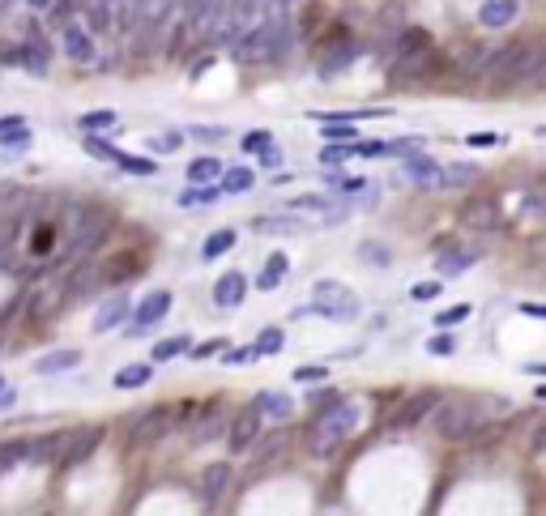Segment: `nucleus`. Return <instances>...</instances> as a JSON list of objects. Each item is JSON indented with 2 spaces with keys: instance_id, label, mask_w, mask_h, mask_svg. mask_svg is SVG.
Returning a JSON list of instances; mask_svg holds the SVG:
<instances>
[{
  "instance_id": "1",
  "label": "nucleus",
  "mask_w": 546,
  "mask_h": 516,
  "mask_svg": "<svg viewBox=\"0 0 546 516\" xmlns=\"http://www.w3.org/2000/svg\"><path fill=\"white\" fill-rule=\"evenodd\" d=\"M286 52H291V22H286V13H265L261 22H252L235 39L239 64H269V60H282Z\"/></svg>"
},
{
  "instance_id": "2",
  "label": "nucleus",
  "mask_w": 546,
  "mask_h": 516,
  "mask_svg": "<svg viewBox=\"0 0 546 516\" xmlns=\"http://www.w3.org/2000/svg\"><path fill=\"white\" fill-rule=\"evenodd\" d=\"M359 418H363L359 401H346V397L329 401V406L316 414V427H312V435H308L312 453H316V457H333V448L346 444V435H355Z\"/></svg>"
},
{
  "instance_id": "3",
  "label": "nucleus",
  "mask_w": 546,
  "mask_h": 516,
  "mask_svg": "<svg viewBox=\"0 0 546 516\" xmlns=\"http://www.w3.org/2000/svg\"><path fill=\"white\" fill-rule=\"evenodd\" d=\"M222 18H227V0H188V9H184V35L171 39V47H180L184 39H218Z\"/></svg>"
},
{
  "instance_id": "4",
  "label": "nucleus",
  "mask_w": 546,
  "mask_h": 516,
  "mask_svg": "<svg viewBox=\"0 0 546 516\" xmlns=\"http://www.w3.org/2000/svg\"><path fill=\"white\" fill-rule=\"evenodd\" d=\"M303 312H316V316H329V320H355L363 312V303L355 299L350 286H337V282H316L312 290V303Z\"/></svg>"
},
{
  "instance_id": "5",
  "label": "nucleus",
  "mask_w": 546,
  "mask_h": 516,
  "mask_svg": "<svg viewBox=\"0 0 546 516\" xmlns=\"http://www.w3.org/2000/svg\"><path fill=\"white\" fill-rule=\"evenodd\" d=\"M286 209H291V214H312V218L325 222V227H337V222L350 218L346 192H308V197H291Z\"/></svg>"
},
{
  "instance_id": "6",
  "label": "nucleus",
  "mask_w": 546,
  "mask_h": 516,
  "mask_svg": "<svg viewBox=\"0 0 546 516\" xmlns=\"http://www.w3.org/2000/svg\"><path fill=\"white\" fill-rule=\"evenodd\" d=\"M478 418H483V410H478L474 401H440L436 431L444 435V440H465V435H474Z\"/></svg>"
},
{
  "instance_id": "7",
  "label": "nucleus",
  "mask_w": 546,
  "mask_h": 516,
  "mask_svg": "<svg viewBox=\"0 0 546 516\" xmlns=\"http://www.w3.org/2000/svg\"><path fill=\"white\" fill-rule=\"evenodd\" d=\"M86 150H90L94 158H103V163H116V167L128 171V175H158V163H154V158L124 154V150H116L111 141H103L99 133H86Z\"/></svg>"
},
{
  "instance_id": "8",
  "label": "nucleus",
  "mask_w": 546,
  "mask_h": 516,
  "mask_svg": "<svg viewBox=\"0 0 546 516\" xmlns=\"http://www.w3.org/2000/svg\"><path fill=\"white\" fill-rule=\"evenodd\" d=\"M167 312H171V290H150V295L133 308V329H128L124 337H141L146 329H154Z\"/></svg>"
},
{
  "instance_id": "9",
  "label": "nucleus",
  "mask_w": 546,
  "mask_h": 516,
  "mask_svg": "<svg viewBox=\"0 0 546 516\" xmlns=\"http://www.w3.org/2000/svg\"><path fill=\"white\" fill-rule=\"evenodd\" d=\"M401 171H406V180H410L414 188L440 192V163H436V158L410 150V154H401Z\"/></svg>"
},
{
  "instance_id": "10",
  "label": "nucleus",
  "mask_w": 546,
  "mask_h": 516,
  "mask_svg": "<svg viewBox=\"0 0 546 516\" xmlns=\"http://www.w3.org/2000/svg\"><path fill=\"white\" fill-rule=\"evenodd\" d=\"M171 423H175V410L171 406H154L150 414H141L133 423V444H154L158 435H167Z\"/></svg>"
},
{
  "instance_id": "11",
  "label": "nucleus",
  "mask_w": 546,
  "mask_h": 516,
  "mask_svg": "<svg viewBox=\"0 0 546 516\" xmlns=\"http://www.w3.org/2000/svg\"><path fill=\"white\" fill-rule=\"evenodd\" d=\"M431 406H436V393H431V389L406 397V401H401V410H397V418H393V431H410V427H419L423 418L431 414Z\"/></svg>"
},
{
  "instance_id": "12",
  "label": "nucleus",
  "mask_w": 546,
  "mask_h": 516,
  "mask_svg": "<svg viewBox=\"0 0 546 516\" xmlns=\"http://www.w3.org/2000/svg\"><path fill=\"white\" fill-rule=\"evenodd\" d=\"M517 13H521V0H483V5H478V26L504 30V26L517 22Z\"/></svg>"
},
{
  "instance_id": "13",
  "label": "nucleus",
  "mask_w": 546,
  "mask_h": 516,
  "mask_svg": "<svg viewBox=\"0 0 546 516\" xmlns=\"http://www.w3.org/2000/svg\"><path fill=\"white\" fill-rule=\"evenodd\" d=\"M227 487H231V465L227 461H218V465H210V470L201 474V504L205 508H218L222 504V495H227Z\"/></svg>"
},
{
  "instance_id": "14",
  "label": "nucleus",
  "mask_w": 546,
  "mask_h": 516,
  "mask_svg": "<svg viewBox=\"0 0 546 516\" xmlns=\"http://www.w3.org/2000/svg\"><path fill=\"white\" fill-rule=\"evenodd\" d=\"M256 431H261V410H256V401H252V406L239 410L235 423H231V448L235 453H244V448L256 444Z\"/></svg>"
},
{
  "instance_id": "15",
  "label": "nucleus",
  "mask_w": 546,
  "mask_h": 516,
  "mask_svg": "<svg viewBox=\"0 0 546 516\" xmlns=\"http://www.w3.org/2000/svg\"><path fill=\"white\" fill-rule=\"evenodd\" d=\"M47 60H52V47H47V39L39 35V30H30V39L22 43V52H18V64L26 73L47 77Z\"/></svg>"
},
{
  "instance_id": "16",
  "label": "nucleus",
  "mask_w": 546,
  "mask_h": 516,
  "mask_svg": "<svg viewBox=\"0 0 546 516\" xmlns=\"http://www.w3.org/2000/svg\"><path fill=\"white\" fill-rule=\"evenodd\" d=\"M60 43H64V56L69 60H77V64H94V39H90V30L86 26H64V35H60Z\"/></svg>"
},
{
  "instance_id": "17",
  "label": "nucleus",
  "mask_w": 546,
  "mask_h": 516,
  "mask_svg": "<svg viewBox=\"0 0 546 516\" xmlns=\"http://www.w3.org/2000/svg\"><path fill=\"white\" fill-rule=\"evenodd\" d=\"M244 295H248V278L239 269H231V273H222V278L214 282V303L218 308H239V303H244Z\"/></svg>"
},
{
  "instance_id": "18",
  "label": "nucleus",
  "mask_w": 546,
  "mask_h": 516,
  "mask_svg": "<svg viewBox=\"0 0 546 516\" xmlns=\"http://www.w3.org/2000/svg\"><path fill=\"white\" fill-rule=\"evenodd\" d=\"M256 410H261V418H273V423H291V418H295V397L278 393V389H265L261 397H256Z\"/></svg>"
},
{
  "instance_id": "19",
  "label": "nucleus",
  "mask_w": 546,
  "mask_h": 516,
  "mask_svg": "<svg viewBox=\"0 0 546 516\" xmlns=\"http://www.w3.org/2000/svg\"><path fill=\"white\" fill-rule=\"evenodd\" d=\"M82 363V350H52V354H39V363H35V372L39 376H60V372H73V367Z\"/></svg>"
},
{
  "instance_id": "20",
  "label": "nucleus",
  "mask_w": 546,
  "mask_h": 516,
  "mask_svg": "<svg viewBox=\"0 0 546 516\" xmlns=\"http://www.w3.org/2000/svg\"><path fill=\"white\" fill-rule=\"evenodd\" d=\"M124 316H128V295H111V299H103V303H99V312H94V333L116 329Z\"/></svg>"
},
{
  "instance_id": "21",
  "label": "nucleus",
  "mask_w": 546,
  "mask_h": 516,
  "mask_svg": "<svg viewBox=\"0 0 546 516\" xmlns=\"http://www.w3.org/2000/svg\"><path fill=\"white\" fill-rule=\"evenodd\" d=\"M474 261H478V256L465 252V248H444V252L436 256V273H440V278H461V273L470 269Z\"/></svg>"
},
{
  "instance_id": "22",
  "label": "nucleus",
  "mask_w": 546,
  "mask_h": 516,
  "mask_svg": "<svg viewBox=\"0 0 546 516\" xmlns=\"http://www.w3.org/2000/svg\"><path fill=\"white\" fill-rule=\"evenodd\" d=\"M252 231H261V235H299L303 222L295 214H261V218H252Z\"/></svg>"
},
{
  "instance_id": "23",
  "label": "nucleus",
  "mask_w": 546,
  "mask_h": 516,
  "mask_svg": "<svg viewBox=\"0 0 546 516\" xmlns=\"http://www.w3.org/2000/svg\"><path fill=\"white\" fill-rule=\"evenodd\" d=\"M60 448H64V431L56 435H43V440H26V461H56L60 457Z\"/></svg>"
},
{
  "instance_id": "24",
  "label": "nucleus",
  "mask_w": 546,
  "mask_h": 516,
  "mask_svg": "<svg viewBox=\"0 0 546 516\" xmlns=\"http://www.w3.org/2000/svg\"><path fill=\"white\" fill-rule=\"evenodd\" d=\"M478 180V167L470 163H440V188H470Z\"/></svg>"
},
{
  "instance_id": "25",
  "label": "nucleus",
  "mask_w": 546,
  "mask_h": 516,
  "mask_svg": "<svg viewBox=\"0 0 546 516\" xmlns=\"http://www.w3.org/2000/svg\"><path fill=\"white\" fill-rule=\"evenodd\" d=\"M286 273H291V261H286L282 252H273L269 261H265V269H261V278H256V286H261V290H278L286 282Z\"/></svg>"
},
{
  "instance_id": "26",
  "label": "nucleus",
  "mask_w": 546,
  "mask_h": 516,
  "mask_svg": "<svg viewBox=\"0 0 546 516\" xmlns=\"http://www.w3.org/2000/svg\"><path fill=\"white\" fill-rule=\"evenodd\" d=\"M218 197H222L218 184H192V188H184L175 201H180V209H201V205H214Z\"/></svg>"
},
{
  "instance_id": "27",
  "label": "nucleus",
  "mask_w": 546,
  "mask_h": 516,
  "mask_svg": "<svg viewBox=\"0 0 546 516\" xmlns=\"http://www.w3.org/2000/svg\"><path fill=\"white\" fill-rule=\"evenodd\" d=\"M218 175H222V163L214 154H201V158H192V163H188V180L192 184H214Z\"/></svg>"
},
{
  "instance_id": "28",
  "label": "nucleus",
  "mask_w": 546,
  "mask_h": 516,
  "mask_svg": "<svg viewBox=\"0 0 546 516\" xmlns=\"http://www.w3.org/2000/svg\"><path fill=\"white\" fill-rule=\"evenodd\" d=\"M231 248H235V231L222 227V231H214V235L201 244V261H218V256H227Z\"/></svg>"
},
{
  "instance_id": "29",
  "label": "nucleus",
  "mask_w": 546,
  "mask_h": 516,
  "mask_svg": "<svg viewBox=\"0 0 546 516\" xmlns=\"http://www.w3.org/2000/svg\"><path fill=\"white\" fill-rule=\"evenodd\" d=\"M116 124H120V116H116V111H107V107L77 116V128H82V133H107V128H116Z\"/></svg>"
},
{
  "instance_id": "30",
  "label": "nucleus",
  "mask_w": 546,
  "mask_h": 516,
  "mask_svg": "<svg viewBox=\"0 0 546 516\" xmlns=\"http://www.w3.org/2000/svg\"><path fill=\"white\" fill-rule=\"evenodd\" d=\"M218 431H222V406L214 401L210 410H201V423L192 427V440H197V444H205V440H214Z\"/></svg>"
},
{
  "instance_id": "31",
  "label": "nucleus",
  "mask_w": 546,
  "mask_h": 516,
  "mask_svg": "<svg viewBox=\"0 0 546 516\" xmlns=\"http://www.w3.org/2000/svg\"><path fill=\"white\" fill-rule=\"evenodd\" d=\"M154 380V367L150 363H128L124 372H116V389H141V384Z\"/></svg>"
},
{
  "instance_id": "32",
  "label": "nucleus",
  "mask_w": 546,
  "mask_h": 516,
  "mask_svg": "<svg viewBox=\"0 0 546 516\" xmlns=\"http://www.w3.org/2000/svg\"><path fill=\"white\" fill-rule=\"evenodd\" d=\"M359 261L372 265V269H389L393 265V248L389 244H376V239H367V244H359Z\"/></svg>"
},
{
  "instance_id": "33",
  "label": "nucleus",
  "mask_w": 546,
  "mask_h": 516,
  "mask_svg": "<svg viewBox=\"0 0 546 516\" xmlns=\"http://www.w3.org/2000/svg\"><path fill=\"white\" fill-rule=\"evenodd\" d=\"M252 184H256V175L248 171V167H222V192H231V197H235V192H252Z\"/></svg>"
},
{
  "instance_id": "34",
  "label": "nucleus",
  "mask_w": 546,
  "mask_h": 516,
  "mask_svg": "<svg viewBox=\"0 0 546 516\" xmlns=\"http://www.w3.org/2000/svg\"><path fill=\"white\" fill-rule=\"evenodd\" d=\"M188 346H192V337H188V333H175V337H167V342H158V346H154V363L180 359V354H188Z\"/></svg>"
},
{
  "instance_id": "35",
  "label": "nucleus",
  "mask_w": 546,
  "mask_h": 516,
  "mask_svg": "<svg viewBox=\"0 0 546 516\" xmlns=\"http://www.w3.org/2000/svg\"><path fill=\"white\" fill-rule=\"evenodd\" d=\"M26 461V440H0V474H9V470H18V465Z\"/></svg>"
},
{
  "instance_id": "36",
  "label": "nucleus",
  "mask_w": 546,
  "mask_h": 516,
  "mask_svg": "<svg viewBox=\"0 0 546 516\" xmlns=\"http://www.w3.org/2000/svg\"><path fill=\"white\" fill-rule=\"evenodd\" d=\"M282 346H286V333L282 329H261V337H256V354H282Z\"/></svg>"
},
{
  "instance_id": "37",
  "label": "nucleus",
  "mask_w": 546,
  "mask_h": 516,
  "mask_svg": "<svg viewBox=\"0 0 546 516\" xmlns=\"http://www.w3.org/2000/svg\"><path fill=\"white\" fill-rule=\"evenodd\" d=\"M188 133H192V137H197L201 145H222V141H227V137H231V133H227V128H222V124H192V128H188Z\"/></svg>"
},
{
  "instance_id": "38",
  "label": "nucleus",
  "mask_w": 546,
  "mask_h": 516,
  "mask_svg": "<svg viewBox=\"0 0 546 516\" xmlns=\"http://www.w3.org/2000/svg\"><path fill=\"white\" fill-rule=\"evenodd\" d=\"M346 158H355V141H346V145H325L320 150V163H329V167H337V163H346Z\"/></svg>"
},
{
  "instance_id": "39",
  "label": "nucleus",
  "mask_w": 546,
  "mask_h": 516,
  "mask_svg": "<svg viewBox=\"0 0 546 516\" xmlns=\"http://www.w3.org/2000/svg\"><path fill=\"white\" fill-rule=\"evenodd\" d=\"M423 47H431L427 30H406V39H401V52H397V60H406L410 52H423Z\"/></svg>"
},
{
  "instance_id": "40",
  "label": "nucleus",
  "mask_w": 546,
  "mask_h": 516,
  "mask_svg": "<svg viewBox=\"0 0 546 516\" xmlns=\"http://www.w3.org/2000/svg\"><path fill=\"white\" fill-rule=\"evenodd\" d=\"M325 137L329 141H359V128H350V120H325Z\"/></svg>"
},
{
  "instance_id": "41",
  "label": "nucleus",
  "mask_w": 546,
  "mask_h": 516,
  "mask_svg": "<svg viewBox=\"0 0 546 516\" xmlns=\"http://www.w3.org/2000/svg\"><path fill=\"white\" fill-rule=\"evenodd\" d=\"M252 359H261L256 346H244V350H222V367H248Z\"/></svg>"
},
{
  "instance_id": "42",
  "label": "nucleus",
  "mask_w": 546,
  "mask_h": 516,
  "mask_svg": "<svg viewBox=\"0 0 546 516\" xmlns=\"http://www.w3.org/2000/svg\"><path fill=\"white\" fill-rule=\"evenodd\" d=\"M269 141H273V133H269V128H256V133H248V137L239 141V145H244V154H261Z\"/></svg>"
},
{
  "instance_id": "43",
  "label": "nucleus",
  "mask_w": 546,
  "mask_h": 516,
  "mask_svg": "<svg viewBox=\"0 0 546 516\" xmlns=\"http://www.w3.org/2000/svg\"><path fill=\"white\" fill-rule=\"evenodd\" d=\"M427 350H431V354H440V359H448V354L457 350V337H453V333H436V337L427 342Z\"/></svg>"
},
{
  "instance_id": "44",
  "label": "nucleus",
  "mask_w": 546,
  "mask_h": 516,
  "mask_svg": "<svg viewBox=\"0 0 546 516\" xmlns=\"http://www.w3.org/2000/svg\"><path fill=\"white\" fill-rule=\"evenodd\" d=\"M282 163H286L282 145H273V141H269V145H265V150H261V167H269V171H278Z\"/></svg>"
},
{
  "instance_id": "45",
  "label": "nucleus",
  "mask_w": 546,
  "mask_h": 516,
  "mask_svg": "<svg viewBox=\"0 0 546 516\" xmlns=\"http://www.w3.org/2000/svg\"><path fill=\"white\" fill-rule=\"evenodd\" d=\"M222 350H227V342H222V337H214V342H201V346H188L192 359H210V354H222Z\"/></svg>"
},
{
  "instance_id": "46",
  "label": "nucleus",
  "mask_w": 546,
  "mask_h": 516,
  "mask_svg": "<svg viewBox=\"0 0 546 516\" xmlns=\"http://www.w3.org/2000/svg\"><path fill=\"white\" fill-rule=\"evenodd\" d=\"M325 376H329V367H320V363H308V367H299V372H295L299 384H316V380H325Z\"/></svg>"
},
{
  "instance_id": "47",
  "label": "nucleus",
  "mask_w": 546,
  "mask_h": 516,
  "mask_svg": "<svg viewBox=\"0 0 546 516\" xmlns=\"http://www.w3.org/2000/svg\"><path fill=\"white\" fill-rule=\"evenodd\" d=\"M436 295H440V282H414L410 286V299H419V303L423 299H436Z\"/></svg>"
},
{
  "instance_id": "48",
  "label": "nucleus",
  "mask_w": 546,
  "mask_h": 516,
  "mask_svg": "<svg viewBox=\"0 0 546 516\" xmlns=\"http://www.w3.org/2000/svg\"><path fill=\"white\" fill-rule=\"evenodd\" d=\"M465 316H470V308H448V312H440V316H436V325H440V329H448V325H461Z\"/></svg>"
},
{
  "instance_id": "49",
  "label": "nucleus",
  "mask_w": 546,
  "mask_h": 516,
  "mask_svg": "<svg viewBox=\"0 0 546 516\" xmlns=\"http://www.w3.org/2000/svg\"><path fill=\"white\" fill-rule=\"evenodd\" d=\"M329 401H337V393H333V389H320V393L308 397V406H312V414H320V410L329 406Z\"/></svg>"
},
{
  "instance_id": "50",
  "label": "nucleus",
  "mask_w": 546,
  "mask_h": 516,
  "mask_svg": "<svg viewBox=\"0 0 546 516\" xmlns=\"http://www.w3.org/2000/svg\"><path fill=\"white\" fill-rule=\"evenodd\" d=\"M107 26H111V5L94 9V13H90V30H107Z\"/></svg>"
},
{
  "instance_id": "51",
  "label": "nucleus",
  "mask_w": 546,
  "mask_h": 516,
  "mask_svg": "<svg viewBox=\"0 0 546 516\" xmlns=\"http://www.w3.org/2000/svg\"><path fill=\"white\" fill-rule=\"evenodd\" d=\"M180 133H167V137H158V150H180Z\"/></svg>"
},
{
  "instance_id": "52",
  "label": "nucleus",
  "mask_w": 546,
  "mask_h": 516,
  "mask_svg": "<svg viewBox=\"0 0 546 516\" xmlns=\"http://www.w3.org/2000/svg\"><path fill=\"white\" fill-rule=\"evenodd\" d=\"M13 401H18V393H13V389H0V410H13Z\"/></svg>"
},
{
  "instance_id": "53",
  "label": "nucleus",
  "mask_w": 546,
  "mask_h": 516,
  "mask_svg": "<svg viewBox=\"0 0 546 516\" xmlns=\"http://www.w3.org/2000/svg\"><path fill=\"white\" fill-rule=\"evenodd\" d=\"M26 5H30V9H35V13H47V9H52V5H56V0H26Z\"/></svg>"
},
{
  "instance_id": "54",
  "label": "nucleus",
  "mask_w": 546,
  "mask_h": 516,
  "mask_svg": "<svg viewBox=\"0 0 546 516\" xmlns=\"http://www.w3.org/2000/svg\"><path fill=\"white\" fill-rule=\"evenodd\" d=\"M299 0H273V13H286V9H295Z\"/></svg>"
},
{
  "instance_id": "55",
  "label": "nucleus",
  "mask_w": 546,
  "mask_h": 516,
  "mask_svg": "<svg viewBox=\"0 0 546 516\" xmlns=\"http://www.w3.org/2000/svg\"><path fill=\"white\" fill-rule=\"evenodd\" d=\"M470 145H495V137H491V133H474Z\"/></svg>"
},
{
  "instance_id": "56",
  "label": "nucleus",
  "mask_w": 546,
  "mask_h": 516,
  "mask_svg": "<svg viewBox=\"0 0 546 516\" xmlns=\"http://www.w3.org/2000/svg\"><path fill=\"white\" fill-rule=\"evenodd\" d=\"M103 5H128V0H103Z\"/></svg>"
}]
</instances>
